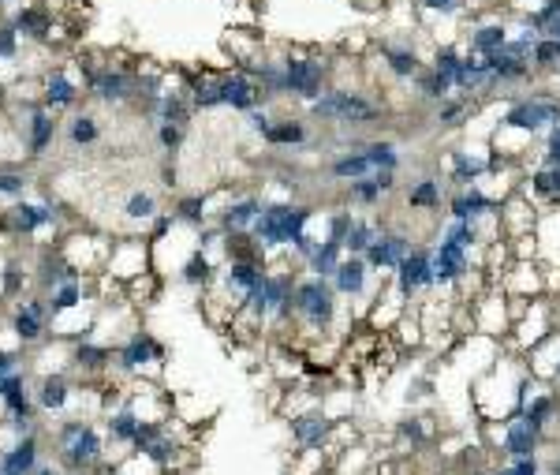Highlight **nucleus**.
<instances>
[{
  "mask_svg": "<svg viewBox=\"0 0 560 475\" xmlns=\"http://www.w3.org/2000/svg\"><path fill=\"white\" fill-rule=\"evenodd\" d=\"M534 382H538V378L531 375L527 356L516 352V348L501 345V352L493 356V363L475 378V386H471V408H475L478 419H482L486 427L508 423L512 416L523 412V404L531 397Z\"/></svg>",
  "mask_w": 560,
  "mask_h": 475,
  "instance_id": "f257e3e1",
  "label": "nucleus"
},
{
  "mask_svg": "<svg viewBox=\"0 0 560 475\" xmlns=\"http://www.w3.org/2000/svg\"><path fill=\"white\" fill-rule=\"evenodd\" d=\"M340 322V292L333 281L314 274H303L295 281V345H322L333 341V330Z\"/></svg>",
  "mask_w": 560,
  "mask_h": 475,
  "instance_id": "f03ea898",
  "label": "nucleus"
},
{
  "mask_svg": "<svg viewBox=\"0 0 560 475\" xmlns=\"http://www.w3.org/2000/svg\"><path fill=\"white\" fill-rule=\"evenodd\" d=\"M314 217H318V210H314L310 202H295V199L266 202L258 221H254L251 236H254V244L262 247L266 262H277L280 255H288L295 240L314 225Z\"/></svg>",
  "mask_w": 560,
  "mask_h": 475,
  "instance_id": "7ed1b4c3",
  "label": "nucleus"
},
{
  "mask_svg": "<svg viewBox=\"0 0 560 475\" xmlns=\"http://www.w3.org/2000/svg\"><path fill=\"white\" fill-rule=\"evenodd\" d=\"M381 116H385V105L359 87H329L322 98L307 105V120L336 124V128H366V124H378Z\"/></svg>",
  "mask_w": 560,
  "mask_h": 475,
  "instance_id": "20e7f679",
  "label": "nucleus"
},
{
  "mask_svg": "<svg viewBox=\"0 0 560 475\" xmlns=\"http://www.w3.org/2000/svg\"><path fill=\"white\" fill-rule=\"evenodd\" d=\"M105 449H109V438L98 431L94 419H68L56 431V457L71 475H90L105 468Z\"/></svg>",
  "mask_w": 560,
  "mask_h": 475,
  "instance_id": "39448f33",
  "label": "nucleus"
},
{
  "mask_svg": "<svg viewBox=\"0 0 560 475\" xmlns=\"http://www.w3.org/2000/svg\"><path fill=\"white\" fill-rule=\"evenodd\" d=\"M284 79H288V98L310 105L333 87V60L314 45H288L284 49Z\"/></svg>",
  "mask_w": 560,
  "mask_h": 475,
  "instance_id": "423d86ee",
  "label": "nucleus"
},
{
  "mask_svg": "<svg viewBox=\"0 0 560 475\" xmlns=\"http://www.w3.org/2000/svg\"><path fill=\"white\" fill-rule=\"evenodd\" d=\"M504 131H516V135H527V139H542L549 128L560 124V98L549 94V90H534V94H523V98H512L504 105L501 120H497Z\"/></svg>",
  "mask_w": 560,
  "mask_h": 475,
  "instance_id": "0eeeda50",
  "label": "nucleus"
},
{
  "mask_svg": "<svg viewBox=\"0 0 560 475\" xmlns=\"http://www.w3.org/2000/svg\"><path fill=\"white\" fill-rule=\"evenodd\" d=\"M165 360H168V348L150 330L135 326L120 345L112 348L109 378H142L146 371H161Z\"/></svg>",
  "mask_w": 560,
  "mask_h": 475,
  "instance_id": "6e6552de",
  "label": "nucleus"
},
{
  "mask_svg": "<svg viewBox=\"0 0 560 475\" xmlns=\"http://www.w3.org/2000/svg\"><path fill=\"white\" fill-rule=\"evenodd\" d=\"M64 225V210L56 206V202H30V199H15L12 206H4L0 210V236H8V240H23V236H42V232L53 229L56 236H64L60 232Z\"/></svg>",
  "mask_w": 560,
  "mask_h": 475,
  "instance_id": "1a4fd4ad",
  "label": "nucleus"
},
{
  "mask_svg": "<svg viewBox=\"0 0 560 475\" xmlns=\"http://www.w3.org/2000/svg\"><path fill=\"white\" fill-rule=\"evenodd\" d=\"M56 251H60V259L68 262V266H75L79 274L101 277L105 266H109L112 240L109 236H98V232H64V236L56 240Z\"/></svg>",
  "mask_w": 560,
  "mask_h": 475,
  "instance_id": "9d476101",
  "label": "nucleus"
},
{
  "mask_svg": "<svg viewBox=\"0 0 560 475\" xmlns=\"http://www.w3.org/2000/svg\"><path fill=\"white\" fill-rule=\"evenodd\" d=\"M389 281L407 307H419L426 296H434L437 288H434V266H430V244L411 247V255L400 262V270Z\"/></svg>",
  "mask_w": 560,
  "mask_h": 475,
  "instance_id": "9b49d317",
  "label": "nucleus"
},
{
  "mask_svg": "<svg viewBox=\"0 0 560 475\" xmlns=\"http://www.w3.org/2000/svg\"><path fill=\"white\" fill-rule=\"evenodd\" d=\"M49 326H53V318H49V300H45L42 292L34 288L27 296H19L12 300V318H8V330L19 345H42L45 337H49Z\"/></svg>",
  "mask_w": 560,
  "mask_h": 475,
  "instance_id": "f8f14e48",
  "label": "nucleus"
},
{
  "mask_svg": "<svg viewBox=\"0 0 560 475\" xmlns=\"http://www.w3.org/2000/svg\"><path fill=\"white\" fill-rule=\"evenodd\" d=\"M38 90H42V105L53 109L56 116L75 109L79 98L86 94L83 75L75 68V60H71V64H49V68L38 75Z\"/></svg>",
  "mask_w": 560,
  "mask_h": 475,
  "instance_id": "ddd939ff",
  "label": "nucleus"
},
{
  "mask_svg": "<svg viewBox=\"0 0 560 475\" xmlns=\"http://www.w3.org/2000/svg\"><path fill=\"white\" fill-rule=\"evenodd\" d=\"M150 270H154V244H150V236H116L112 240V255L105 274L127 285V281L150 274Z\"/></svg>",
  "mask_w": 560,
  "mask_h": 475,
  "instance_id": "4468645a",
  "label": "nucleus"
},
{
  "mask_svg": "<svg viewBox=\"0 0 560 475\" xmlns=\"http://www.w3.org/2000/svg\"><path fill=\"white\" fill-rule=\"evenodd\" d=\"M340 419L329 416L322 404H314L299 416H288V434H292L295 449H333Z\"/></svg>",
  "mask_w": 560,
  "mask_h": 475,
  "instance_id": "2eb2a0df",
  "label": "nucleus"
},
{
  "mask_svg": "<svg viewBox=\"0 0 560 475\" xmlns=\"http://www.w3.org/2000/svg\"><path fill=\"white\" fill-rule=\"evenodd\" d=\"M374 281H378V277L366 266L363 255H348L333 274V288L340 292V300H348V303H374V296H378V288H381V285H374Z\"/></svg>",
  "mask_w": 560,
  "mask_h": 475,
  "instance_id": "dca6fc26",
  "label": "nucleus"
},
{
  "mask_svg": "<svg viewBox=\"0 0 560 475\" xmlns=\"http://www.w3.org/2000/svg\"><path fill=\"white\" fill-rule=\"evenodd\" d=\"M411 247H415V240L407 236V232H400V229H385L370 244V251H366L363 259H366V266L374 270V277H385L389 281L396 270H400V262L411 255Z\"/></svg>",
  "mask_w": 560,
  "mask_h": 475,
  "instance_id": "f3484780",
  "label": "nucleus"
},
{
  "mask_svg": "<svg viewBox=\"0 0 560 475\" xmlns=\"http://www.w3.org/2000/svg\"><path fill=\"white\" fill-rule=\"evenodd\" d=\"M262 206L266 199L262 195H251V191H232L221 206H213V221L221 225L224 236H232V232H251L258 214H262Z\"/></svg>",
  "mask_w": 560,
  "mask_h": 475,
  "instance_id": "a211bd4d",
  "label": "nucleus"
},
{
  "mask_svg": "<svg viewBox=\"0 0 560 475\" xmlns=\"http://www.w3.org/2000/svg\"><path fill=\"white\" fill-rule=\"evenodd\" d=\"M374 49H378L385 72H389L396 83H407V87H411V83L419 79L422 68L430 64V60L415 49V42H404V38H385V42H378Z\"/></svg>",
  "mask_w": 560,
  "mask_h": 475,
  "instance_id": "6ab92c4d",
  "label": "nucleus"
},
{
  "mask_svg": "<svg viewBox=\"0 0 560 475\" xmlns=\"http://www.w3.org/2000/svg\"><path fill=\"white\" fill-rule=\"evenodd\" d=\"M538 214H542V206H538V202H534L523 188L512 191V195H504V199H501V232H504V240L512 244V240L534 236V229H538Z\"/></svg>",
  "mask_w": 560,
  "mask_h": 475,
  "instance_id": "aec40b11",
  "label": "nucleus"
},
{
  "mask_svg": "<svg viewBox=\"0 0 560 475\" xmlns=\"http://www.w3.org/2000/svg\"><path fill=\"white\" fill-rule=\"evenodd\" d=\"M501 434H497V449H501L508 461H516V457H538V449L546 446V434L534 427L531 419L523 416H512L508 423H497Z\"/></svg>",
  "mask_w": 560,
  "mask_h": 475,
  "instance_id": "412c9836",
  "label": "nucleus"
},
{
  "mask_svg": "<svg viewBox=\"0 0 560 475\" xmlns=\"http://www.w3.org/2000/svg\"><path fill=\"white\" fill-rule=\"evenodd\" d=\"M508 38H512V23L504 15H478L463 34V49L475 57H493L508 45Z\"/></svg>",
  "mask_w": 560,
  "mask_h": 475,
  "instance_id": "4be33fe9",
  "label": "nucleus"
},
{
  "mask_svg": "<svg viewBox=\"0 0 560 475\" xmlns=\"http://www.w3.org/2000/svg\"><path fill=\"white\" fill-rule=\"evenodd\" d=\"M490 176V150H471V146H456L448 150L445 158V180L448 188H471V184H482Z\"/></svg>",
  "mask_w": 560,
  "mask_h": 475,
  "instance_id": "5701e85b",
  "label": "nucleus"
},
{
  "mask_svg": "<svg viewBox=\"0 0 560 475\" xmlns=\"http://www.w3.org/2000/svg\"><path fill=\"white\" fill-rule=\"evenodd\" d=\"M221 105L224 109H232V113H251V109H258V105H266L269 109V98L262 94V87H258L247 72L224 68L221 72Z\"/></svg>",
  "mask_w": 560,
  "mask_h": 475,
  "instance_id": "b1692460",
  "label": "nucleus"
},
{
  "mask_svg": "<svg viewBox=\"0 0 560 475\" xmlns=\"http://www.w3.org/2000/svg\"><path fill=\"white\" fill-rule=\"evenodd\" d=\"M448 195H452L448 180L445 176H434V173L415 176V180L404 188V202H407V210H411V214H441Z\"/></svg>",
  "mask_w": 560,
  "mask_h": 475,
  "instance_id": "393cba45",
  "label": "nucleus"
},
{
  "mask_svg": "<svg viewBox=\"0 0 560 475\" xmlns=\"http://www.w3.org/2000/svg\"><path fill=\"white\" fill-rule=\"evenodd\" d=\"M71 367L86 378V382H94V378H109V367H112V345H105L101 337H79V341H71Z\"/></svg>",
  "mask_w": 560,
  "mask_h": 475,
  "instance_id": "a878e982",
  "label": "nucleus"
},
{
  "mask_svg": "<svg viewBox=\"0 0 560 475\" xmlns=\"http://www.w3.org/2000/svg\"><path fill=\"white\" fill-rule=\"evenodd\" d=\"M445 214L460 217V221H471V217H482V214H501V195H490L486 184L456 188L445 202Z\"/></svg>",
  "mask_w": 560,
  "mask_h": 475,
  "instance_id": "bb28decb",
  "label": "nucleus"
},
{
  "mask_svg": "<svg viewBox=\"0 0 560 475\" xmlns=\"http://www.w3.org/2000/svg\"><path fill=\"white\" fill-rule=\"evenodd\" d=\"M75 401V382H71L64 371H53V375H42L38 378V386H34V404H38V412L45 416H64Z\"/></svg>",
  "mask_w": 560,
  "mask_h": 475,
  "instance_id": "cd10ccee",
  "label": "nucleus"
},
{
  "mask_svg": "<svg viewBox=\"0 0 560 475\" xmlns=\"http://www.w3.org/2000/svg\"><path fill=\"white\" fill-rule=\"evenodd\" d=\"M523 416L531 419L538 431L553 434V427L560 423V393L557 386H549V382H534L531 397H527V404H523Z\"/></svg>",
  "mask_w": 560,
  "mask_h": 475,
  "instance_id": "c85d7f7f",
  "label": "nucleus"
},
{
  "mask_svg": "<svg viewBox=\"0 0 560 475\" xmlns=\"http://www.w3.org/2000/svg\"><path fill=\"white\" fill-rule=\"evenodd\" d=\"M262 143L269 146V150H303V146H310V124L307 116H273V124H269V131L262 135Z\"/></svg>",
  "mask_w": 560,
  "mask_h": 475,
  "instance_id": "c756f323",
  "label": "nucleus"
},
{
  "mask_svg": "<svg viewBox=\"0 0 560 475\" xmlns=\"http://www.w3.org/2000/svg\"><path fill=\"white\" fill-rule=\"evenodd\" d=\"M187 98H191V109H195V113L224 109L221 105V72H217V68L187 72Z\"/></svg>",
  "mask_w": 560,
  "mask_h": 475,
  "instance_id": "7c9ffc66",
  "label": "nucleus"
},
{
  "mask_svg": "<svg viewBox=\"0 0 560 475\" xmlns=\"http://www.w3.org/2000/svg\"><path fill=\"white\" fill-rule=\"evenodd\" d=\"M38 464H42L38 434H27V438L12 442L8 449H0V475H34Z\"/></svg>",
  "mask_w": 560,
  "mask_h": 475,
  "instance_id": "2f4dec72",
  "label": "nucleus"
},
{
  "mask_svg": "<svg viewBox=\"0 0 560 475\" xmlns=\"http://www.w3.org/2000/svg\"><path fill=\"white\" fill-rule=\"evenodd\" d=\"M217 274H221V262L213 259V255H206L202 247H195V251L180 262V270H176V277H180L187 288H195V292H206V288L217 281Z\"/></svg>",
  "mask_w": 560,
  "mask_h": 475,
  "instance_id": "473e14b6",
  "label": "nucleus"
},
{
  "mask_svg": "<svg viewBox=\"0 0 560 475\" xmlns=\"http://www.w3.org/2000/svg\"><path fill=\"white\" fill-rule=\"evenodd\" d=\"M378 169H374V161L366 158L363 143L351 146V150H344V154H336L333 161H329V176L333 180H344V184H351V180H363V176H374Z\"/></svg>",
  "mask_w": 560,
  "mask_h": 475,
  "instance_id": "72a5a7b5",
  "label": "nucleus"
},
{
  "mask_svg": "<svg viewBox=\"0 0 560 475\" xmlns=\"http://www.w3.org/2000/svg\"><path fill=\"white\" fill-rule=\"evenodd\" d=\"M348 259V251H344V244L340 240H333V236H322L318 240V247H314V255L307 259V274H314V277H325V281H333V274H336V266L340 262Z\"/></svg>",
  "mask_w": 560,
  "mask_h": 475,
  "instance_id": "f704fd0d",
  "label": "nucleus"
},
{
  "mask_svg": "<svg viewBox=\"0 0 560 475\" xmlns=\"http://www.w3.org/2000/svg\"><path fill=\"white\" fill-rule=\"evenodd\" d=\"M381 232H385V221H381V217L355 214L348 236H344V251H348V255H366V251H370V244L378 240Z\"/></svg>",
  "mask_w": 560,
  "mask_h": 475,
  "instance_id": "c9c22d12",
  "label": "nucleus"
},
{
  "mask_svg": "<svg viewBox=\"0 0 560 475\" xmlns=\"http://www.w3.org/2000/svg\"><path fill=\"white\" fill-rule=\"evenodd\" d=\"M101 139V120L94 113H71L68 124H64V143L71 150H90V146Z\"/></svg>",
  "mask_w": 560,
  "mask_h": 475,
  "instance_id": "e433bc0d",
  "label": "nucleus"
},
{
  "mask_svg": "<svg viewBox=\"0 0 560 475\" xmlns=\"http://www.w3.org/2000/svg\"><path fill=\"white\" fill-rule=\"evenodd\" d=\"M411 90H415V101H422V105H441L445 98H452V94H456V87H452V83H448L441 72H434L430 64H426V68L419 72V79L411 83Z\"/></svg>",
  "mask_w": 560,
  "mask_h": 475,
  "instance_id": "4c0bfd02",
  "label": "nucleus"
},
{
  "mask_svg": "<svg viewBox=\"0 0 560 475\" xmlns=\"http://www.w3.org/2000/svg\"><path fill=\"white\" fill-rule=\"evenodd\" d=\"M475 109H478V101L463 98V94H452V98H445L441 105H434L437 128H445V131L463 128V124H467V120L475 116Z\"/></svg>",
  "mask_w": 560,
  "mask_h": 475,
  "instance_id": "58836bf2",
  "label": "nucleus"
},
{
  "mask_svg": "<svg viewBox=\"0 0 560 475\" xmlns=\"http://www.w3.org/2000/svg\"><path fill=\"white\" fill-rule=\"evenodd\" d=\"M344 199H348V210H378L381 202L389 199V191L381 188L374 176H363V180H351L348 191H344Z\"/></svg>",
  "mask_w": 560,
  "mask_h": 475,
  "instance_id": "ea45409f",
  "label": "nucleus"
},
{
  "mask_svg": "<svg viewBox=\"0 0 560 475\" xmlns=\"http://www.w3.org/2000/svg\"><path fill=\"white\" fill-rule=\"evenodd\" d=\"M172 214L180 225H191V229H202V225H210V195H180L176 206H172Z\"/></svg>",
  "mask_w": 560,
  "mask_h": 475,
  "instance_id": "a19ab883",
  "label": "nucleus"
},
{
  "mask_svg": "<svg viewBox=\"0 0 560 475\" xmlns=\"http://www.w3.org/2000/svg\"><path fill=\"white\" fill-rule=\"evenodd\" d=\"M396 442L404 453H419V449L430 446V427H426V416H404L396 423Z\"/></svg>",
  "mask_w": 560,
  "mask_h": 475,
  "instance_id": "79ce46f5",
  "label": "nucleus"
},
{
  "mask_svg": "<svg viewBox=\"0 0 560 475\" xmlns=\"http://www.w3.org/2000/svg\"><path fill=\"white\" fill-rule=\"evenodd\" d=\"M161 214V206H157V195L154 191H131L124 199V217L131 225H150L154 217Z\"/></svg>",
  "mask_w": 560,
  "mask_h": 475,
  "instance_id": "37998d69",
  "label": "nucleus"
},
{
  "mask_svg": "<svg viewBox=\"0 0 560 475\" xmlns=\"http://www.w3.org/2000/svg\"><path fill=\"white\" fill-rule=\"evenodd\" d=\"M531 68L534 75H560V42L557 38H538L531 49Z\"/></svg>",
  "mask_w": 560,
  "mask_h": 475,
  "instance_id": "c03bdc74",
  "label": "nucleus"
},
{
  "mask_svg": "<svg viewBox=\"0 0 560 475\" xmlns=\"http://www.w3.org/2000/svg\"><path fill=\"white\" fill-rule=\"evenodd\" d=\"M366 158L374 161V169H389V173H400V165H404V154H400V146L392 143V139H370L363 143Z\"/></svg>",
  "mask_w": 560,
  "mask_h": 475,
  "instance_id": "a18cd8bd",
  "label": "nucleus"
},
{
  "mask_svg": "<svg viewBox=\"0 0 560 475\" xmlns=\"http://www.w3.org/2000/svg\"><path fill=\"white\" fill-rule=\"evenodd\" d=\"M161 296V274L150 270V274L135 277V281H127V303L139 311V307H150V303Z\"/></svg>",
  "mask_w": 560,
  "mask_h": 475,
  "instance_id": "49530a36",
  "label": "nucleus"
},
{
  "mask_svg": "<svg viewBox=\"0 0 560 475\" xmlns=\"http://www.w3.org/2000/svg\"><path fill=\"white\" fill-rule=\"evenodd\" d=\"M411 8H419L422 15H434V19H463L471 12V0H411Z\"/></svg>",
  "mask_w": 560,
  "mask_h": 475,
  "instance_id": "de8ad7c7",
  "label": "nucleus"
},
{
  "mask_svg": "<svg viewBox=\"0 0 560 475\" xmlns=\"http://www.w3.org/2000/svg\"><path fill=\"white\" fill-rule=\"evenodd\" d=\"M30 173L27 169H15V165H0V195L4 199H27V191H30Z\"/></svg>",
  "mask_w": 560,
  "mask_h": 475,
  "instance_id": "09e8293b",
  "label": "nucleus"
},
{
  "mask_svg": "<svg viewBox=\"0 0 560 475\" xmlns=\"http://www.w3.org/2000/svg\"><path fill=\"white\" fill-rule=\"evenodd\" d=\"M19 57H23V38L8 19H0V64H19Z\"/></svg>",
  "mask_w": 560,
  "mask_h": 475,
  "instance_id": "8fccbe9b",
  "label": "nucleus"
},
{
  "mask_svg": "<svg viewBox=\"0 0 560 475\" xmlns=\"http://www.w3.org/2000/svg\"><path fill=\"white\" fill-rule=\"evenodd\" d=\"M157 131V143H161V150H165L168 158H176L183 150V139H187V128L183 124H154Z\"/></svg>",
  "mask_w": 560,
  "mask_h": 475,
  "instance_id": "3c124183",
  "label": "nucleus"
},
{
  "mask_svg": "<svg viewBox=\"0 0 560 475\" xmlns=\"http://www.w3.org/2000/svg\"><path fill=\"white\" fill-rule=\"evenodd\" d=\"M534 161L546 165V169H560V124L542 135V150H538V158Z\"/></svg>",
  "mask_w": 560,
  "mask_h": 475,
  "instance_id": "603ef678",
  "label": "nucleus"
},
{
  "mask_svg": "<svg viewBox=\"0 0 560 475\" xmlns=\"http://www.w3.org/2000/svg\"><path fill=\"white\" fill-rule=\"evenodd\" d=\"M243 124H247V131H254L258 139L269 131V124H273V116H269L266 105H258V109H251V113H243Z\"/></svg>",
  "mask_w": 560,
  "mask_h": 475,
  "instance_id": "864d4df0",
  "label": "nucleus"
},
{
  "mask_svg": "<svg viewBox=\"0 0 560 475\" xmlns=\"http://www.w3.org/2000/svg\"><path fill=\"white\" fill-rule=\"evenodd\" d=\"M512 475H542V457H516V461H508Z\"/></svg>",
  "mask_w": 560,
  "mask_h": 475,
  "instance_id": "5fc2aeb1",
  "label": "nucleus"
},
{
  "mask_svg": "<svg viewBox=\"0 0 560 475\" xmlns=\"http://www.w3.org/2000/svg\"><path fill=\"white\" fill-rule=\"evenodd\" d=\"M542 475H560V449L553 453V457H549L546 464H542Z\"/></svg>",
  "mask_w": 560,
  "mask_h": 475,
  "instance_id": "6e6d98bb",
  "label": "nucleus"
},
{
  "mask_svg": "<svg viewBox=\"0 0 560 475\" xmlns=\"http://www.w3.org/2000/svg\"><path fill=\"white\" fill-rule=\"evenodd\" d=\"M34 475H64V464H38Z\"/></svg>",
  "mask_w": 560,
  "mask_h": 475,
  "instance_id": "4d7b16f0",
  "label": "nucleus"
},
{
  "mask_svg": "<svg viewBox=\"0 0 560 475\" xmlns=\"http://www.w3.org/2000/svg\"><path fill=\"white\" fill-rule=\"evenodd\" d=\"M161 176H165V180H161L165 188H176V184H180V180H176V165H165V169H161Z\"/></svg>",
  "mask_w": 560,
  "mask_h": 475,
  "instance_id": "13d9d810",
  "label": "nucleus"
},
{
  "mask_svg": "<svg viewBox=\"0 0 560 475\" xmlns=\"http://www.w3.org/2000/svg\"><path fill=\"white\" fill-rule=\"evenodd\" d=\"M542 34H546V38H557V42H560V15L553 19V23H549L546 30H542Z\"/></svg>",
  "mask_w": 560,
  "mask_h": 475,
  "instance_id": "bf43d9fd",
  "label": "nucleus"
},
{
  "mask_svg": "<svg viewBox=\"0 0 560 475\" xmlns=\"http://www.w3.org/2000/svg\"><path fill=\"white\" fill-rule=\"evenodd\" d=\"M553 173V195H557V206H560V169H549Z\"/></svg>",
  "mask_w": 560,
  "mask_h": 475,
  "instance_id": "052dcab7",
  "label": "nucleus"
},
{
  "mask_svg": "<svg viewBox=\"0 0 560 475\" xmlns=\"http://www.w3.org/2000/svg\"><path fill=\"white\" fill-rule=\"evenodd\" d=\"M90 475H120L116 468H98V472H90Z\"/></svg>",
  "mask_w": 560,
  "mask_h": 475,
  "instance_id": "680f3d73",
  "label": "nucleus"
}]
</instances>
